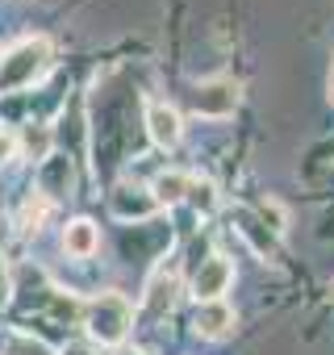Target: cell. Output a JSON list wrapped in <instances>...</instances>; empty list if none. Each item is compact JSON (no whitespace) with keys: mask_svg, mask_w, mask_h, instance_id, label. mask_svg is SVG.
<instances>
[{"mask_svg":"<svg viewBox=\"0 0 334 355\" xmlns=\"http://www.w3.org/2000/svg\"><path fill=\"white\" fill-rule=\"evenodd\" d=\"M188 184H193V175H184V171H163L150 193H155L159 205H180L188 197Z\"/></svg>","mask_w":334,"mask_h":355,"instance_id":"obj_11","label":"cell"},{"mask_svg":"<svg viewBox=\"0 0 334 355\" xmlns=\"http://www.w3.org/2000/svg\"><path fill=\"white\" fill-rule=\"evenodd\" d=\"M96 247H100V234H96V226H92L88 218H76V222L63 230V251H67V255L88 259V255H96Z\"/></svg>","mask_w":334,"mask_h":355,"instance_id":"obj_10","label":"cell"},{"mask_svg":"<svg viewBox=\"0 0 334 355\" xmlns=\"http://www.w3.org/2000/svg\"><path fill=\"white\" fill-rule=\"evenodd\" d=\"M146 134H150L155 146H176L180 134H184L180 113H176L172 105H163V101H150V105H146Z\"/></svg>","mask_w":334,"mask_h":355,"instance_id":"obj_6","label":"cell"},{"mask_svg":"<svg viewBox=\"0 0 334 355\" xmlns=\"http://www.w3.org/2000/svg\"><path fill=\"white\" fill-rule=\"evenodd\" d=\"M5 355H55L42 338H34V334H21V330H13L9 338H5Z\"/></svg>","mask_w":334,"mask_h":355,"instance_id":"obj_15","label":"cell"},{"mask_svg":"<svg viewBox=\"0 0 334 355\" xmlns=\"http://www.w3.org/2000/svg\"><path fill=\"white\" fill-rule=\"evenodd\" d=\"M63 355H100V351H96L92 343H67V347H63Z\"/></svg>","mask_w":334,"mask_h":355,"instance_id":"obj_18","label":"cell"},{"mask_svg":"<svg viewBox=\"0 0 334 355\" xmlns=\"http://www.w3.org/2000/svg\"><path fill=\"white\" fill-rule=\"evenodd\" d=\"M121 355H142V351H121Z\"/></svg>","mask_w":334,"mask_h":355,"instance_id":"obj_20","label":"cell"},{"mask_svg":"<svg viewBox=\"0 0 334 355\" xmlns=\"http://www.w3.org/2000/svg\"><path fill=\"white\" fill-rule=\"evenodd\" d=\"M9 293H13V284H9V268H5V259H0V309L9 305Z\"/></svg>","mask_w":334,"mask_h":355,"instance_id":"obj_17","label":"cell"},{"mask_svg":"<svg viewBox=\"0 0 334 355\" xmlns=\"http://www.w3.org/2000/svg\"><path fill=\"white\" fill-rule=\"evenodd\" d=\"M109 205H113V214L121 218V222H146V218H155L159 214V201H155V193L150 189H142V184H117L113 193H109Z\"/></svg>","mask_w":334,"mask_h":355,"instance_id":"obj_5","label":"cell"},{"mask_svg":"<svg viewBox=\"0 0 334 355\" xmlns=\"http://www.w3.org/2000/svg\"><path fill=\"white\" fill-rule=\"evenodd\" d=\"M176 297H180V280H176L172 272H159V276L146 284L142 318H146V322H159V318H167V313H172V305H176Z\"/></svg>","mask_w":334,"mask_h":355,"instance_id":"obj_7","label":"cell"},{"mask_svg":"<svg viewBox=\"0 0 334 355\" xmlns=\"http://www.w3.org/2000/svg\"><path fill=\"white\" fill-rule=\"evenodd\" d=\"M55 63V46L46 38H21L17 46H9L0 55V92H17L38 84Z\"/></svg>","mask_w":334,"mask_h":355,"instance_id":"obj_1","label":"cell"},{"mask_svg":"<svg viewBox=\"0 0 334 355\" xmlns=\"http://www.w3.org/2000/svg\"><path fill=\"white\" fill-rule=\"evenodd\" d=\"M184 201H188L197 214H205V218H209V214L218 209V189H213V180H193Z\"/></svg>","mask_w":334,"mask_h":355,"instance_id":"obj_14","label":"cell"},{"mask_svg":"<svg viewBox=\"0 0 334 355\" xmlns=\"http://www.w3.org/2000/svg\"><path fill=\"white\" fill-rule=\"evenodd\" d=\"M71 184H76V171H71V163H67V159H59V155L42 159V171H38V193H42L46 201H55V197L71 193Z\"/></svg>","mask_w":334,"mask_h":355,"instance_id":"obj_9","label":"cell"},{"mask_svg":"<svg viewBox=\"0 0 334 355\" xmlns=\"http://www.w3.org/2000/svg\"><path fill=\"white\" fill-rule=\"evenodd\" d=\"M84 326H88V338H92V343H100V347H117V343L130 334V326H134V309H130L125 297H117V293H100V297L88 301V309H84Z\"/></svg>","mask_w":334,"mask_h":355,"instance_id":"obj_2","label":"cell"},{"mask_svg":"<svg viewBox=\"0 0 334 355\" xmlns=\"http://www.w3.org/2000/svg\"><path fill=\"white\" fill-rule=\"evenodd\" d=\"M193 330L201 338H226L234 330V309L226 301H201L193 313Z\"/></svg>","mask_w":334,"mask_h":355,"instance_id":"obj_8","label":"cell"},{"mask_svg":"<svg viewBox=\"0 0 334 355\" xmlns=\"http://www.w3.org/2000/svg\"><path fill=\"white\" fill-rule=\"evenodd\" d=\"M46 214H51V201H46L42 193L26 197L21 214H17V226H21V234H38V230H42V222H46Z\"/></svg>","mask_w":334,"mask_h":355,"instance_id":"obj_13","label":"cell"},{"mask_svg":"<svg viewBox=\"0 0 334 355\" xmlns=\"http://www.w3.org/2000/svg\"><path fill=\"white\" fill-rule=\"evenodd\" d=\"M17 159V134L13 130H0V163Z\"/></svg>","mask_w":334,"mask_h":355,"instance_id":"obj_16","label":"cell"},{"mask_svg":"<svg viewBox=\"0 0 334 355\" xmlns=\"http://www.w3.org/2000/svg\"><path fill=\"white\" fill-rule=\"evenodd\" d=\"M234 284V263L226 259V255H209V259H201V268L193 272V297H197V305L201 301H222V293Z\"/></svg>","mask_w":334,"mask_h":355,"instance_id":"obj_4","label":"cell"},{"mask_svg":"<svg viewBox=\"0 0 334 355\" xmlns=\"http://www.w3.org/2000/svg\"><path fill=\"white\" fill-rule=\"evenodd\" d=\"M330 101H334V76H330Z\"/></svg>","mask_w":334,"mask_h":355,"instance_id":"obj_19","label":"cell"},{"mask_svg":"<svg viewBox=\"0 0 334 355\" xmlns=\"http://www.w3.org/2000/svg\"><path fill=\"white\" fill-rule=\"evenodd\" d=\"M234 109H238V84H234V80L218 76V80L197 84V92H193V113H201V117H230Z\"/></svg>","mask_w":334,"mask_h":355,"instance_id":"obj_3","label":"cell"},{"mask_svg":"<svg viewBox=\"0 0 334 355\" xmlns=\"http://www.w3.org/2000/svg\"><path fill=\"white\" fill-rule=\"evenodd\" d=\"M17 150L26 155V159H51V130L46 125H30V130H21L17 134Z\"/></svg>","mask_w":334,"mask_h":355,"instance_id":"obj_12","label":"cell"}]
</instances>
